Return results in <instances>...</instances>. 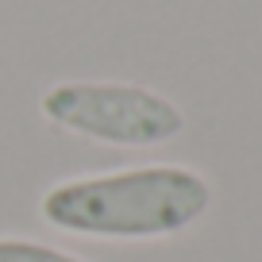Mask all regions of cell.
I'll return each instance as SVG.
<instances>
[{"label": "cell", "mask_w": 262, "mask_h": 262, "mask_svg": "<svg viewBox=\"0 0 262 262\" xmlns=\"http://www.w3.org/2000/svg\"><path fill=\"white\" fill-rule=\"evenodd\" d=\"M42 116L85 139L116 147H155L181 131V112L139 85L66 81L42 97Z\"/></svg>", "instance_id": "2"}, {"label": "cell", "mask_w": 262, "mask_h": 262, "mask_svg": "<svg viewBox=\"0 0 262 262\" xmlns=\"http://www.w3.org/2000/svg\"><path fill=\"white\" fill-rule=\"evenodd\" d=\"M208 208V185L181 166H139L66 181L42 196V220L97 239H155L189 228Z\"/></svg>", "instance_id": "1"}, {"label": "cell", "mask_w": 262, "mask_h": 262, "mask_svg": "<svg viewBox=\"0 0 262 262\" xmlns=\"http://www.w3.org/2000/svg\"><path fill=\"white\" fill-rule=\"evenodd\" d=\"M0 262H85V258H74V254L47 243H31V239H0Z\"/></svg>", "instance_id": "3"}]
</instances>
